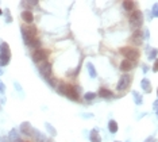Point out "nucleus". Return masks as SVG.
<instances>
[{"instance_id": "20e7f679", "label": "nucleus", "mask_w": 158, "mask_h": 142, "mask_svg": "<svg viewBox=\"0 0 158 142\" xmlns=\"http://www.w3.org/2000/svg\"><path fill=\"white\" fill-rule=\"evenodd\" d=\"M49 56H50V52L49 50H45V49H38V50H34L32 52V60L37 64L46 62L47 58H49Z\"/></svg>"}, {"instance_id": "c756f323", "label": "nucleus", "mask_w": 158, "mask_h": 142, "mask_svg": "<svg viewBox=\"0 0 158 142\" xmlns=\"http://www.w3.org/2000/svg\"><path fill=\"white\" fill-rule=\"evenodd\" d=\"M0 75H3V71H1V68H0Z\"/></svg>"}, {"instance_id": "bb28decb", "label": "nucleus", "mask_w": 158, "mask_h": 142, "mask_svg": "<svg viewBox=\"0 0 158 142\" xmlns=\"http://www.w3.org/2000/svg\"><path fill=\"white\" fill-rule=\"evenodd\" d=\"M153 72H158V60H155L154 66H153Z\"/></svg>"}, {"instance_id": "f8f14e48", "label": "nucleus", "mask_w": 158, "mask_h": 142, "mask_svg": "<svg viewBox=\"0 0 158 142\" xmlns=\"http://www.w3.org/2000/svg\"><path fill=\"white\" fill-rule=\"evenodd\" d=\"M0 54H3V56H11V49L7 42L0 43Z\"/></svg>"}, {"instance_id": "423d86ee", "label": "nucleus", "mask_w": 158, "mask_h": 142, "mask_svg": "<svg viewBox=\"0 0 158 142\" xmlns=\"http://www.w3.org/2000/svg\"><path fill=\"white\" fill-rule=\"evenodd\" d=\"M38 68H39V72L42 73L43 77H46L49 80L51 76V64H50L49 61H46V62H42V64H38Z\"/></svg>"}, {"instance_id": "5701e85b", "label": "nucleus", "mask_w": 158, "mask_h": 142, "mask_svg": "<svg viewBox=\"0 0 158 142\" xmlns=\"http://www.w3.org/2000/svg\"><path fill=\"white\" fill-rule=\"evenodd\" d=\"M49 84L51 85V87H57V85L60 84V81H58L57 78H54V77H50L49 78Z\"/></svg>"}, {"instance_id": "f257e3e1", "label": "nucleus", "mask_w": 158, "mask_h": 142, "mask_svg": "<svg viewBox=\"0 0 158 142\" xmlns=\"http://www.w3.org/2000/svg\"><path fill=\"white\" fill-rule=\"evenodd\" d=\"M119 52H120V54H123V56L126 57V60L131 61V62H137L138 58H139V56H140L139 50L135 49V47H133V46L122 47Z\"/></svg>"}, {"instance_id": "b1692460", "label": "nucleus", "mask_w": 158, "mask_h": 142, "mask_svg": "<svg viewBox=\"0 0 158 142\" xmlns=\"http://www.w3.org/2000/svg\"><path fill=\"white\" fill-rule=\"evenodd\" d=\"M46 127H47V130H49V133H51V135H56V130L53 129V126H51V124L46 123Z\"/></svg>"}, {"instance_id": "9d476101", "label": "nucleus", "mask_w": 158, "mask_h": 142, "mask_svg": "<svg viewBox=\"0 0 158 142\" xmlns=\"http://www.w3.org/2000/svg\"><path fill=\"white\" fill-rule=\"evenodd\" d=\"M22 19L27 23V25H31L32 23V20H34V15H32V12L31 11H28V10H25L23 12H22Z\"/></svg>"}, {"instance_id": "412c9836", "label": "nucleus", "mask_w": 158, "mask_h": 142, "mask_svg": "<svg viewBox=\"0 0 158 142\" xmlns=\"http://www.w3.org/2000/svg\"><path fill=\"white\" fill-rule=\"evenodd\" d=\"M134 100H135V103H138V104L142 103V96H140V93L134 92Z\"/></svg>"}, {"instance_id": "6e6552de", "label": "nucleus", "mask_w": 158, "mask_h": 142, "mask_svg": "<svg viewBox=\"0 0 158 142\" xmlns=\"http://www.w3.org/2000/svg\"><path fill=\"white\" fill-rule=\"evenodd\" d=\"M130 41H131L133 43H135V45H140V43H142V41H143V35H142V31H139V30L134 31L133 37L130 38Z\"/></svg>"}, {"instance_id": "cd10ccee", "label": "nucleus", "mask_w": 158, "mask_h": 142, "mask_svg": "<svg viewBox=\"0 0 158 142\" xmlns=\"http://www.w3.org/2000/svg\"><path fill=\"white\" fill-rule=\"evenodd\" d=\"M4 91H6V87H4V84L1 81H0V93H3Z\"/></svg>"}, {"instance_id": "4468645a", "label": "nucleus", "mask_w": 158, "mask_h": 142, "mask_svg": "<svg viewBox=\"0 0 158 142\" xmlns=\"http://www.w3.org/2000/svg\"><path fill=\"white\" fill-rule=\"evenodd\" d=\"M140 84H142V88H143L145 92H147V93L151 92V85H150V81H149L147 78H143Z\"/></svg>"}, {"instance_id": "7c9ffc66", "label": "nucleus", "mask_w": 158, "mask_h": 142, "mask_svg": "<svg viewBox=\"0 0 158 142\" xmlns=\"http://www.w3.org/2000/svg\"><path fill=\"white\" fill-rule=\"evenodd\" d=\"M1 14H3V11H1V10H0V15H1Z\"/></svg>"}, {"instance_id": "4be33fe9", "label": "nucleus", "mask_w": 158, "mask_h": 142, "mask_svg": "<svg viewBox=\"0 0 158 142\" xmlns=\"http://www.w3.org/2000/svg\"><path fill=\"white\" fill-rule=\"evenodd\" d=\"M157 54H158V50H157V49H150V54H149V58H150V60H154Z\"/></svg>"}, {"instance_id": "a211bd4d", "label": "nucleus", "mask_w": 158, "mask_h": 142, "mask_svg": "<svg viewBox=\"0 0 158 142\" xmlns=\"http://www.w3.org/2000/svg\"><path fill=\"white\" fill-rule=\"evenodd\" d=\"M108 129H109V131H111V133H116V131H118V123H116L115 121H109Z\"/></svg>"}, {"instance_id": "ddd939ff", "label": "nucleus", "mask_w": 158, "mask_h": 142, "mask_svg": "<svg viewBox=\"0 0 158 142\" xmlns=\"http://www.w3.org/2000/svg\"><path fill=\"white\" fill-rule=\"evenodd\" d=\"M20 130H22V133H25V134H27V135H31L32 133H34V130L31 129V124L27 123V122L20 124Z\"/></svg>"}, {"instance_id": "2f4dec72", "label": "nucleus", "mask_w": 158, "mask_h": 142, "mask_svg": "<svg viewBox=\"0 0 158 142\" xmlns=\"http://www.w3.org/2000/svg\"><path fill=\"white\" fill-rule=\"evenodd\" d=\"M157 96H158V89H157Z\"/></svg>"}, {"instance_id": "f03ea898", "label": "nucleus", "mask_w": 158, "mask_h": 142, "mask_svg": "<svg viewBox=\"0 0 158 142\" xmlns=\"http://www.w3.org/2000/svg\"><path fill=\"white\" fill-rule=\"evenodd\" d=\"M22 35H23V39H25V42L28 43L31 39L34 38H38L37 37V27L35 26H31V25H25V26H22Z\"/></svg>"}, {"instance_id": "39448f33", "label": "nucleus", "mask_w": 158, "mask_h": 142, "mask_svg": "<svg viewBox=\"0 0 158 142\" xmlns=\"http://www.w3.org/2000/svg\"><path fill=\"white\" fill-rule=\"evenodd\" d=\"M131 81H133V76L131 75H123L122 77L119 78V81H118V87L116 89L119 91V92H123V91H127L128 87L131 85Z\"/></svg>"}, {"instance_id": "f3484780", "label": "nucleus", "mask_w": 158, "mask_h": 142, "mask_svg": "<svg viewBox=\"0 0 158 142\" xmlns=\"http://www.w3.org/2000/svg\"><path fill=\"white\" fill-rule=\"evenodd\" d=\"M10 60H11V56H3V54H0V66L8 65Z\"/></svg>"}, {"instance_id": "1a4fd4ad", "label": "nucleus", "mask_w": 158, "mask_h": 142, "mask_svg": "<svg viewBox=\"0 0 158 142\" xmlns=\"http://www.w3.org/2000/svg\"><path fill=\"white\" fill-rule=\"evenodd\" d=\"M135 68V62H131V61L128 60H123L122 62H120V69H122L123 72H128L131 71V69H134Z\"/></svg>"}, {"instance_id": "2eb2a0df", "label": "nucleus", "mask_w": 158, "mask_h": 142, "mask_svg": "<svg viewBox=\"0 0 158 142\" xmlns=\"http://www.w3.org/2000/svg\"><path fill=\"white\" fill-rule=\"evenodd\" d=\"M91 142H102V138H100L97 130H92L91 131Z\"/></svg>"}, {"instance_id": "dca6fc26", "label": "nucleus", "mask_w": 158, "mask_h": 142, "mask_svg": "<svg viewBox=\"0 0 158 142\" xmlns=\"http://www.w3.org/2000/svg\"><path fill=\"white\" fill-rule=\"evenodd\" d=\"M123 7L126 8L127 11H135L137 4L134 3V1H124V3H123Z\"/></svg>"}, {"instance_id": "aec40b11", "label": "nucleus", "mask_w": 158, "mask_h": 142, "mask_svg": "<svg viewBox=\"0 0 158 142\" xmlns=\"http://www.w3.org/2000/svg\"><path fill=\"white\" fill-rule=\"evenodd\" d=\"M95 96H96L95 92H87L85 93V96H84V99L85 100H93L95 99Z\"/></svg>"}, {"instance_id": "393cba45", "label": "nucleus", "mask_w": 158, "mask_h": 142, "mask_svg": "<svg viewBox=\"0 0 158 142\" xmlns=\"http://www.w3.org/2000/svg\"><path fill=\"white\" fill-rule=\"evenodd\" d=\"M153 16H155V18L158 16V3H155L153 7Z\"/></svg>"}, {"instance_id": "c85d7f7f", "label": "nucleus", "mask_w": 158, "mask_h": 142, "mask_svg": "<svg viewBox=\"0 0 158 142\" xmlns=\"http://www.w3.org/2000/svg\"><path fill=\"white\" fill-rule=\"evenodd\" d=\"M154 111L158 114V100L157 102H154Z\"/></svg>"}, {"instance_id": "0eeeda50", "label": "nucleus", "mask_w": 158, "mask_h": 142, "mask_svg": "<svg viewBox=\"0 0 158 142\" xmlns=\"http://www.w3.org/2000/svg\"><path fill=\"white\" fill-rule=\"evenodd\" d=\"M63 95H66L69 99L74 100V102H78V100H80V95H78L77 89L74 88V85L66 84V88H65V93H63Z\"/></svg>"}, {"instance_id": "a878e982", "label": "nucleus", "mask_w": 158, "mask_h": 142, "mask_svg": "<svg viewBox=\"0 0 158 142\" xmlns=\"http://www.w3.org/2000/svg\"><path fill=\"white\" fill-rule=\"evenodd\" d=\"M6 18H7V22L10 23V22H12V18H11V15H10V11L6 10Z\"/></svg>"}, {"instance_id": "6ab92c4d", "label": "nucleus", "mask_w": 158, "mask_h": 142, "mask_svg": "<svg viewBox=\"0 0 158 142\" xmlns=\"http://www.w3.org/2000/svg\"><path fill=\"white\" fill-rule=\"evenodd\" d=\"M88 72H89V76L91 77H96V69L92 66V64H88Z\"/></svg>"}, {"instance_id": "7ed1b4c3", "label": "nucleus", "mask_w": 158, "mask_h": 142, "mask_svg": "<svg viewBox=\"0 0 158 142\" xmlns=\"http://www.w3.org/2000/svg\"><path fill=\"white\" fill-rule=\"evenodd\" d=\"M143 23V15L139 10H135L130 15V26L133 30H138Z\"/></svg>"}, {"instance_id": "9b49d317", "label": "nucleus", "mask_w": 158, "mask_h": 142, "mask_svg": "<svg viewBox=\"0 0 158 142\" xmlns=\"http://www.w3.org/2000/svg\"><path fill=\"white\" fill-rule=\"evenodd\" d=\"M99 96L105 97V99H111V97L114 96V92H112V91H109L108 88H104V87H102V88L99 89Z\"/></svg>"}]
</instances>
